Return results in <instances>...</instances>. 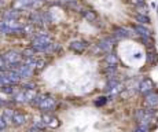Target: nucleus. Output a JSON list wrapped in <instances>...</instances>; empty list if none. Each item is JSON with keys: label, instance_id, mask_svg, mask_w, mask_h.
Segmentation results:
<instances>
[{"label": "nucleus", "instance_id": "1a4fd4ad", "mask_svg": "<svg viewBox=\"0 0 158 132\" xmlns=\"http://www.w3.org/2000/svg\"><path fill=\"white\" fill-rule=\"evenodd\" d=\"M153 88H154V83L151 81L150 79H144L143 81L140 83V85H139V91H140L142 94H148V92H151L153 91Z\"/></svg>", "mask_w": 158, "mask_h": 132}, {"label": "nucleus", "instance_id": "dca6fc26", "mask_svg": "<svg viewBox=\"0 0 158 132\" xmlns=\"http://www.w3.org/2000/svg\"><path fill=\"white\" fill-rule=\"evenodd\" d=\"M83 13V17L85 18L87 21H89V22H94V21H96V13L95 11H92V10H83L81 11Z\"/></svg>", "mask_w": 158, "mask_h": 132}, {"label": "nucleus", "instance_id": "4be33fe9", "mask_svg": "<svg viewBox=\"0 0 158 132\" xmlns=\"http://www.w3.org/2000/svg\"><path fill=\"white\" fill-rule=\"evenodd\" d=\"M138 14H144V15H147V7H146L144 4H142V6H138Z\"/></svg>", "mask_w": 158, "mask_h": 132}, {"label": "nucleus", "instance_id": "5701e85b", "mask_svg": "<svg viewBox=\"0 0 158 132\" xmlns=\"http://www.w3.org/2000/svg\"><path fill=\"white\" fill-rule=\"evenodd\" d=\"M7 128V121H6V117H0V131L6 130Z\"/></svg>", "mask_w": 158, "mask_h": 132}, {"label": "nucleus", "instance_id": "ddd939ff", "mask_svg": "<svg viewBox=\"0 0 158 132\" xmlns=\"http://www.w3.org/2000/svg\"><path fill=\"white\" fill-rule=\"evenodd\" d=\"M98 47H99V50L105 51V53H110L111 48H113V40H111V39L102 40V41H99Z\"/></svg>", "mask_w": 158, "mask_h": 132}, {"label": "nucleus", "instance_id": "412c9836", "mask_svg": "<svg viewBox=\"0 0 158 132\" xmlns=\"http://www.w3.org/2000/svg\"><path fill=\"white\" fill-rule=\"evenodd\" d=\"M32 57H35V50H25L22 53V58H32Z\"/></svg>", "mask_w": 158, "mask_h": 132}, {"label": "nucleus", "instance_id": "aec40b11", "mask_svg": "<svg viewBox=\"0 0 158 132\" xmlns=\"http://www.w3.org/2000/svg\"><path fill=\"white\" fill-rule=\"evenodd\" d=\"M148 62L150 63H156L158 61V57H157V53H154V51H148V57H147Z\"/></svg>", "mask_w": 158, "mask_h": 132}, {"label": "nucleus", "instance_id": "f03ea898", "mask_svg": "<svg viewBox=\"0 0 158 132\" xmlns=\"http://www.w3.org/2000/svg\"><path fill=\"white\" fill-rule=\"evenodd\" d=\"M33 103L40 107L41 110H45V112H50L55 107V99L50 95H36Z\"/></svg>", "mask_w": 158, "mask_h": 132}, {"label": "nucleus", "instance_id": "a211bd4d", "mask_svg": "<svg viewBox=\"0 0 158 132\" xmlns=\"http://www.w3.org/2000/svg\"><path fill=\"white\" fill-rule=\"evenodd\" d=\"M18 17H19V13L17 10H10L8 13L4 14L6 19H18Z\"/></svg>", "mask_w": 158, "mask_h": 132}, {"label": "nucleus", "instance_id": "6ab92c4d", "mask_svg": "<svg viewBox=\"0 0 158 132\" xmlns=\"http://www.w3.org/2000/svg\"><path fill=\"white\" fill-rule=\"evenodd\" d=\"M106 63H107V65H117L118 58L115 57L114 54H109L107 57H106Z\"/></svg>", "mask_w": 158, "mask_h": 132}, {"label": "nucleus", "instance_id": "f3484780", "mask_svg": "<svg viewBox=\"0 0 158 132\" xmlns=\"http://www.w3.org/2000/svg\"><path fill=\"white\" fill-rule=\"evenodd\" d=\"M136 21H138L139 23H142V25H147V23H150V18H148L147 15H144V14H138L136 15Z\"/></svg>", "mask_w": 158, "mask_h": 132}, {"label": "nucleus", "instance_id": "f257e3e1", "mask_svg": "<svg viewBox=\"0 0 158 132\" xmlns=\"http://www.w3.org/2000/svg\"><path fill=\"white\" fill-rule=\"evenodd\" d=\"M52 47H54V44L51 43L48 35H45V33H40V35H37L33 39V50L35 51L44 53V51L52 50Z\"/></svg>", "mask_w": 158, "mask_h": 132}, {"label": "nucleus", "instance_id": "7ed1b4c3", "mask_svg": "<svg viewBox=\"0 0 158 132\" xmlns=\"http://www.w3.org/2000/svg\"><path fill=\"white\" fill-rule=\"evenodd\" d=\"M35 98H36V92L32 88H26V90L21 91L19 94L15 95V99H17L18 102H30V100H33Z\"/></svg>", "mask_w": 158, "mask_h": 132}, {"label": "nucleus", "instance_id": "f8f14e48", "mask_svg": "<svg viewBox=\"0 0 158 132\" xmlns=\"http://www.w3.org/2000/svg\"><path fill=\"white\" fill-rule=\"evenodd\" d=\"M87 48V43L83 40H76L70 44V50H73L74 53H84Z\"/></svg>", "mask_w": 158, "mask_h": 132}, {"label": "nucleus", "instance_id": "423d86ee", "mask_svg": "<svg viewBox=\"0 0 158 132\" xmlns=\"http://www.w3.org/2000/svg\"><path fill=\"white\" fill-rule=\"evenodd\" d=\"M106 90H107V92L110 95H115V94H118L121 91V84L117 81V80H114L113 77H110L107 85H106Z\"/></svg>", "mask_w": 158, "mask_h": 132}, {"label": "nucleus", "instance_id": "9b49d317", "mask_svg": "<svg viewBox=\"0 0 158 132\" xmlns=\"http://www.w3.org/2000/svg\"><path fill=\"white\" fill-rule=\"evenodd\" d=\"M146 105L148 107H157L158 106V94H154L153 91L146 94Z\"/></svg>", "mask_w": 158, "mask_h": 132}, {"label": "nucleus", "instance_id": "393cba45", "mask_svg": "<svg viewBox=\"0 0 158 132\" xmlns=\"http://www.w3.org/2000/svg\"><path fill=\"white\" fill-rule=\"evenodd\" d=\"M4 59H3V58H0V69H3V66H4Z\"/></svg>", "mask_w": 158, "mask_h": 132}, {"label": "nucleus", "instance_id": "6e6552de", "mask_svg": "<svg viewBox=\"0 0 158 132\" xmlns=\"http://www.w3.org/2000/svg\"><path fill=\"white\" fill-rule=\"evenodd\" d=\"M41 120H43L45 127H48V128H56L58 125H59V120H58L56 117H54V116L44 114L43 117H41Z\"/></svg>", "mask_w": 158, "mask_h": 132}, {"label": "nucleus", "instance_id": "a878e982", "mask_svg": "<svg viewBox=\"0 0 158 132\" xmlns=\"http://www.w3.org/2000/svg\"><path fill=\"white\" fill-rule=\"evenodd\" d=\"M0 105H2V102H0Z\"/></svg>", "mask_w": 158, "mask_h": 132}, {"label": "nucleus", "instance_id": "2eb2a0df", "mask_svg": "<svg viewBox=\"0 0 158 132\" xmlns=\"http://www.w3.org/2000/svg\"><path fill=\"white\" fill-rule=\"evenodd\" d=\"M135 32H138L142 37H150V30L147 28H144V25H136L135 26Z\"/></svg>", "mask_w": 158, "mask_h": 132}, {"label": "nucleus", "instance_id": "20e7f679", "mask_svg": "<svg viewBox=\"0 0 158 132\" xmlns=\"http://www.w3.org/2000/svg\"><path fill=\"white\" fill-rule=\"evenodd\" d=\"M3 59H4L6 63H8V65H17V63L21 62V59H22V55H19L17 53V51H7V53L3 54Z\"/></svg>", "mask_w": 158, "mask_h": 132}, {"label": "nucleus", "instance_id": "0eeeda50", "mask_svg": "<svg viewBox=\"0 0 158 132\" xmlns=\"http://www.w3.org/2000/svg\"><path fill=\"white\" fill-rule=\"evenodd\" d=\"M10 121L13 122L14 125H17V127H21V125H23L26 122V116L22 114V113L13 112L10 116Z\"/></svg>", "mask_w": 158, "mask_h": 132}, {"label": "nucleus", "instance_id": "39448f33", "mask_svg": "<svg viewBox=\"0 0 158 132\" xmlns=\"http://www.w3.org/2000/svg\"><path fill=\"white\" fill-rule=\"evenodd\" d=\"M14 66V70L18 73V75L21 76V79H23V77H30L32 76V73H33V67L32 66H29L28 63H23V65H19V63H17V65H13ZM11 66V67H13Z\"/></svg>", "mask_w": 158, "mask_h": 132}, {"label": "nucleus", "instance_id": "4468645a", "mask_svg": "<svg viewBox=\"0 0 158 132\" xmlns=\"http://www.w3.org/2000/svg\"><path fill=\"white\" fill-rule=\"evenodd\" d=\"M114 36L115 39H125L129 36V30L125 29V28H117L114 30Z\"/></svg>", "mask_w": 158, "mask_h": 132}, {"label": "nucleus", "instance_id": "9d476101", "mask_svg": "<svg viewBox=\"0 0 158 132\" xmlns=\"http://www.w3.org/2000/svg\"><path fill=\"white\" fill-rule=\"evenodd\" d=\"M35 4H36V0H17L14 3V8L15 10H23V8L33 7Z\"/></svg>", "mask_w": 158, "mask_h": 132}, {"label": "nucleus", "instance_id": "b1692460", "mask_svg": "<svg viewBox=\"0 0 158 132\" xmlns=\"http://www.w3.org/2000/svg\"><path fill=\"white\" fill-rule=\"evenodd\" d=\"M131 3H132L135 7H138V6H142V4H144V0H129Z\"/></svg>", "mask_w": 158, "mask_h": 132}]
</instances>
